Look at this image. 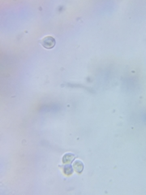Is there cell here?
<instances>
[{
	"label": "cell",
	"instance_id": "obj_1",
	"mask_svg": "<svg viewBox=\"0 0 146 195\" xmlns=\"http://www.w3.org/2000/svg\"><path fill=\"white\" fill-rule=\"evenodd\" d=\"M41 45L43 46V47L45 49H52L55 46V39L51 36H47L44 38L42 41L41 42Z\"/></svg>",
	"mask_w": 146,
	"mask_h": 195
},
{
	"label": "cell",
	"instance_id": "obj_2",
	"mask_svg": "<svg viewBox=\"0 0 146 195\" xmlns=\"http://www.w3.org/2000/svg\"><path fill=\"white\" fill-rule=\"evenodd\" d=\"M75 158V156L74 154H71V153H67L64 155V156L62 157V162L63 164H70L71 163L74 159Z\"/></svg>",
	"mask_w": 146,
	"mask_h": 195
},
{
	"label": "cell",
	"instance_id": "obj_3",
	"mask_svg": "<svg viewBox=\"0 0 146 195\" xmlns=\"http://www.w3.org/2000/svg\"><path fill=\"white\" fill-rule=\"evenodd\" d=\"M73 169L75 170L76 172H82V171L84 169V164H83V163L81 161H75L73 164Z\"/></svg>",
	"mask_w": 146,
	"mask_h": 195
},
{
	"label": "cell",
	"instance_id": "obj_4",
	"mask_svg": "<svg viewBox=\"0 0 146 195\" xmlns=\"http://www.w3.org/2000/svg\"><path fill=\"white\" fill-rule=\"evenodd\" d=\"M63 172L66 175H71L73 172V167L71 166V164H67L64 166L63 168Z\"/></svg>",
	"mask_w": 146,
	"mask_h": 195
}]
</instances>
